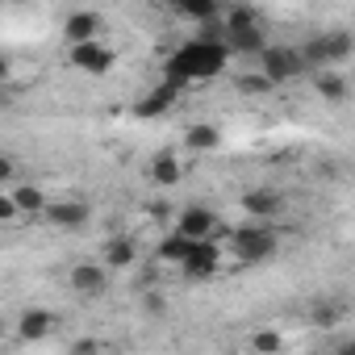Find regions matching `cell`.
<instances>
[{"label":"cell","instance_id":"obj_1","mask_svg":"<svg viewBox=\"0 0 355 355\" xmlns=\"http://www.w3.org/2000/svg\"><path fill=\"white\" fill-rule=\"evenodd\" d=\"M226 63H230V51L222 46V38H193V42H184L180 51L163 63V80L175 84V88H184L193 80L218 76Z\"/></svg>","mask_w":355,"mask_h":355},{"label":"cell","instance_id":"obj_21","mask_svg":"<svg viewBox=\"0 0 355 355\" xmlns=\"http://www.w3.org/2000/svg\"><path fill=\"white\" fill-rule=\"evenodd\" d=\"M313 88L322 92V101H334V105H338V101H347V80H343L334 67L318 71V76H313Z\"/></svg>","mask_w":355,"mask_h":355},{"label":"cell","instance_id":"obj_27","mask_svg":"<svg viewBox=\"0 0 355 355\" xmlns=\"http://www.w3.org/2000/svg\"><path fill=\"white\" fill-rule=\"evenodd\" d=\"M71 355H101V347H96L92 338H80V343L71 347Z\"/></svg>","mask_w":355,"mask_h":355},{"label":"cell","instance_id":"obj_26","mask_svg":"<svg viewBox=\"0 0 355 355\" xmlns=\"http://www.w3.org/2000/svg\"><path fill=\"white\" fill-rule=\"evenodd\" d=\"M17 218V209H13V197L5 193V189H0V222H13Z\"/></svg>","mask_w":355,"mask_h":355},{"label":"cell","instance_id":"obj_29","mask_svg":"<svg viewBox=\"0 0 355 355\" xmlns=\"http://www.w3.org/2000/svg\"><path fill=\"white\" fill-rule=\"evenodd\" d=\"M146 309H150V313H159V309H163V297H155V293H150V297H146Z\"/></svg>","mask_w":355,"mask_h":355},{"label":"cell","instance_id":"obj_31","mask_svg":"<svg viewBox=\"0 0 355 355\" xmlns=\"http://www.w3.org/2000/svg\"><path fill=\"white\" fill-rule=\"evenodd\" d=\"M9 71H13V67H9V59L0 55V80H9Z\"/></svg>","mask_w":355,"mask_h":355},{"label":"cell","instance_id":"obj_23","mask_svg":"<svg viewBox=\"0 0 355 355\" xmlns=\"http://www.w3.org/2000/svg\"><path fill=\"white\" fill-rule=\"evenodd\" d=\"M280 347H284V338L276 330H255L251 334V351L255 355H280Z\"/></svg>","mask_w":355,"mask_h":355},{"label":"cell","instance_id":"obj_18","mask_svg":"<svg viewBox=\"0 0 355 355\" xmlns=\"http://www.w3.org/2000/svg\"><path fill=\"white\" fill-rule=\"evenodd\" d=\"M222 46L230 51V55H263V34H259V26L255 30H243V34H226L222 38Z\"/></svg>","mask_w":355,"mask_h":355},{"label":"cell","instance_id":"obj_11","mask_svg":"<svg viewBox=\"0 0 355 355\" xmlns=\"http://www.w3.org/2000/svg\"><path fill=\"white\" fill-rule=\"evenodd\" d=\"M180 92H184V88H175V84H167V80H163L159 88H150V92L138 101V109H134V113H138V117H159V113H167V109L175 105V96H180Z\"/></svg>","mask_w":355,"mask_h":355},{"label":"cell","instance_id":"obj_7","mask_svg":"<svg viewBox=\"0 0 355 355\" xmlns=\"http://www.w3.org/2000/svg\"><path fill=\"white\" fill-rule=\"evenodd\" d=\"M180 268H184L189 276H197V280H205V276H214V272L222 268V251H218V243H193Z\"/></svg>","mask_w":355,"mask_h":355},{"label":"cell","instance_id":"obj_14","mask_svg":"<svg viewBox=\"0 0 355 355\" xmlns=\"http://www.w3.org/2000/svg\"><path fill=\"white\" fill-rule=\"evenodd\" d=\"M218 21H222V30H218L222 38H226V34H243V30H255V26H259V17H255V9H251V5H230V9H222V17H218Z\"/></svg>","mask_w":355,"mask_h":355},{"label":"cell","instance_id":"obj_20","mask_svg":"<svg viewBox=\"0 0 355 355\" xmlns=\"http://www.w3.org/2000/svg\"><path fill=\"white\" fill-rule=\"evenodd\" d=\"M9 197H13V209H17V214H42V209H46V193H42L38 184H17Z\"/></svg>","mask_w":355,"mask_h":355},{"label":"cell","instance_id":"obj_4","mask_svg":"<svg viewBox=\"0 0 355 355\" xmlns=\"http://www.w3.org/2000/svg\"><path fill=\"white\" fill-rule=\"evenodd\" d=\"M301 71H305V63H301L297 46H263V55H259V76H263L272 88L297 80Z\"/></svg>","mask_w":355,"mask_h":355},{"label":"cell","instance_id":"obj_16","mask_svg":"<svg viewBox=\"0 0 355 355\" xmlns=\"http://www.w3.org/2000/svg\"><path fill=\"white\" fill-rule=\"evenodd\" d=\"M243 209H247L251 218H272V214L280 209V193H272V189H251V193H243Z\"/></svg>","mask_w":355,"mask_h":355},{"label":"cell","instance_id":"obj_32","mask_svg":"<svg viewBox=\"0 0 355 355\" xmlns=\"http://www.w3.org/2000/svg\"><path fill=\"white\" fill-rule=\"evenodd\" d=\"M0 334H5V322H0Z\"/></svg>","mask_w":355,"mask_h":355},{"label":"cell","instance_id":"obj_12","mask_svg":"<svg viewBox=\"0 0 355 355\" xmlns=\"http://www.w3.org/2000/svg\"><path fill=\"white\" fill-rule=\"evenodd\" d=\"M51 330H55V313H51V309H26L21 322H17V334H21L26 343H42Z\"/></svg>","mask_w":355,"mask_h":355},{"label":"cell","instance_id":"obj_6","mask_svg":"<svg viewBox=\"0 0 355 355\" xmlns=\"http://www.w3.org/2000/svg\"><path fill=\"white\" fill-rule=\"evenodd\" d=\"M214 230H218V218L205 205H189L180 214V226H175V234H184L193 243H214Z\"/></svg>","mask_w":355,"mask_h":355},{"label":"cell","instance_id":"obj_22","mask_svg":"<svg viewBox=\"0 0 355 355\" xmlns=\"http://www.w3.org/2000/svg\"><path fill=\"white\" fill-rule=\"evenodd\" d=\"M189 247H193V239H184V234H167V239L159 243V259H163V263H184Z\"/></svg>","mask_w":355,"mask_h":355},{"label":"cell","instance_id":"obj_13","mask_svg":"<svg viewBox=\"0 0 355 355\" xmlns=\"http://www.w3.org/2000/svg\"><path fill=\"white\" fill-rule=\"evenodd\" d=\"M180 175H184V167H180V159H175L171 150H159V155L150 159V180H155L159 189L180 184Z\"/></svg>","mask_w":355,"mask_h":355},{"label":"cell","instance_id":"obj_9","mask_svg":"<svg viewBox=\"0 0 355 355\" xmlns=\"http://www.w3.org/2000/svg\"><path fill=\"white\" fill-rule=\"evenodd\" d=\"M46 222L63 226V230H80L88 222V201H46Z\"/></svg>","mask_w":355,"mask_h":355},{"label":"cell","instance_id":"obj_3","mask_svg":"<svg viewBox=\"0 0 355 355\" xmlns=\"http://www.w3.org/2000/svg\"><path fill=\"white\" fill-rule=\"evenodd\" d=\"M226 239L234 243V251H239L243 263H263V259L276 255V230H268V226H239Z\"/></svg>","mask_w":355,"mask_h":355},{"label":"cell","instance_id":"obj_15","mask_svg":"<svg viewBox=\"0 0 355 355\" xmlns=\"http://www.w3.org/2000/svg\"><path fill=\"white\" fill-rule=\"evenodd\" d=\"M134 259H138L134 239L117 234V239H109V243H105V259H101V268H105V272H109V268H130Z\"/></svg>","mask_w":355,"mask_h":355},{"label":"cell","instance_id":"obj_28","mask_svg":"<svg viewBox=\"0 0 355 355\" xmlns=\"http://www.w3.org/2000/svg\"><path fill=\"white\" fill-rule=\"evenodd\" d=\"M13 171H17V163H13L9 155H0V184H5V180H13Z\"/></svg>","mask_w":355,"mask_h":355},{"label":"cell","instance_id":"obj_8","mask_svg":"<svg viewBox=\"0 0 355 355\" xmlns=\"http://www.w3.org/2000/svg\"><path fill=\"white\" fill-rule=\"evenodd\" d=\"M63 34H67L71 46L96 42V34H101V13H92V9H76V13L63 21Z\"/></svg>","mask_w":355,"mask_h":355},{"label":"cell","instance_id":"obj_10","mask_svg":"<svg viewBox=\"0 0 355 355\" xmlns=\"http://www.w3.org/2000/svg\"><path fill=\"white\" fill-rule=\"evenodd\" d=\"M71 288L84 293V297H101L109 288V272L101 263H76L71 268Z\"/></svg>","mask_w":355,"mask_h":355},{"label":"cell","instance_id":"obj_30","mask_svg":"<svg viewBox=\"0 0 355 355\" xmlns=\"http://www.w3.org/2000/svg\"><path fill=\"white\" fill-rule=\"evenodd\" d=\"M334 355H355V343H351V338H347V343H343V347H338V351H334Z\"/></svg>","mask_w":355,"mask_h":355},{"label":"cell","instance_id":"obj_25","mask_svg":"<svg viewBox=\"0 0 355 355\" xmlns=\"http://www.w3.org/2000/svg\"><path fill=\"white\" fill-rule=\"evenodd\" d=\"M338 313H343V309H338V305H334V301H318V305H313V313H309V318H313V322H318V326H322V330H326V326H334V322H338Z\"/></svg>","mask_w":355,"mask_h":355},{"label":"cell","instance_id":"obj_17","mask_svg":"<svg viewBox=\"0 0 355 355\" xmlns=\"http://www.w3.org/2000/svg\"><path fill=\"white\" fill-rule=\"evenodd\" d=\"M175 13L189 17V21H201V26H214L222 17V5H218V0H180Z\"/></svg>","mask_w":355,"mask_h":355},{"label":"cell","instance_id":"obj_19","mask_svg":"<svg viewBox=\"0 0 355 355\" xmlns=\"http://www.w3.org/2000/svg\"><path fill=\"white\" fill-rule=\"evenodd\" d=\"M184 142H189V150H218L222 146V130L209 125V121H197V125H189Z\"/></svg>","mask_w":355,"mask_h":355},{"label":"cell","instance_id":"obj_24","mask_svg":"<svg viewBox=\"0 0 355 355\" xmlns=\"http://www.w3.org/2000/svg\"><path fill=\"white\" fill-rule=\"evenodd\" d=\"M239 92H247V96H259V92H272V84H268L259 71H247V76H239Z\"/></svg>","mask_w":355,"mask_h":355},{"label":"cell","instance_id":"obj_5","mask_svg":"<svg viewBox=\"0 0 355 355\" xmlns=\"http://www.w3.org/2000/svg\"><path fill=\"white\" fill-rule=\"evenodd\" d=\"M71 63H76L80 71H88V76H105V71L117 63V55H113V46H105V42L96 38V42L71 46Z\"/></svg>","mask_w":355,"mask_h":355},{"label":"cell","instance_id":"obj_2","mask_svg":"<svg viewBox=\"0 0 355 355\" xmlns=\"http://www.w3.org/2000/svg\"><path fill=\"white\" fill-rule=\"evenodd\" d=\"M351 51H355V38H351L347 30H334V34H318V38H309L297 55H301V63H305V67L326 71V67H334V63L351 59Z\"/></svg>","mask_w":355,"mask_h":355}]
</instances>
